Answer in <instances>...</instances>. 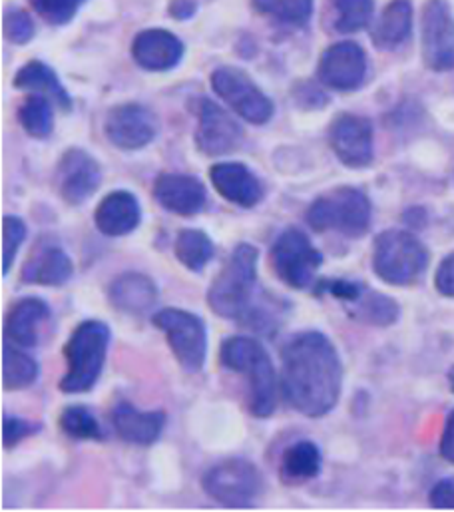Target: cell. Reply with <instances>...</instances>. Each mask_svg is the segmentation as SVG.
<instances>
[{"mask_svg": "<svg viewBox=\"0 0 454 512\" xmlns=\"http://www.w3.org/2000/svg\"><path fill=\"white\" fill-rule=\"evenodd\" d=\"M343 365L335 345L319 331H303L281 351V391L301 415L319 419L335 409Z\"/></svg>", "mask_w": 454, "mask_h": 512, "instance_id": "6da1fadb", "label": "cell"}, {"mask_svg": "<svg viewBox=\"0 0 454 512\" xmlns=\"http://www.w3.org/2000/svg\"><path fill=\"white\" fill-rule=\"evenodd\" d=\"M257 259V248L239 244L212 281L208 303L220 317L241 321L255 331H271V311H267L265 305H255Z\"/></svg>", "mask_w": 454, "mask_h": 512, "instance_id": "7a4b0ae2", "label": "cell"}, {"mask_svg": "<svg viewBox=\"0 0 454 512\" xmlns=\"http://www.w3.org/2000/svg\"><path fill=\"white\" fill-rule=\"evenodd\" d=\"M220 359L245 379L249 413L257 419L271 417L277 407V373L265 347L253 337L235 335L224 341Z\"/></svg>", "mask_w": 454, "mask_h": 512, "instance_id": "3957f363", "label": "cell"}, {"mask_svg": "<svg viewBox=\"0 0 454 512\" xmlns=\"http://www.w3.org/2000/svg\"><path fill=\"white\" fill-rule=\"evenodd\" d=\"M110 345V327L98 319L82 321L64 345L66 375L58 389L68 395L88 393L100 379Z\"/></svg>", "mask_w": 454, "mask_h": 512, "instance_id": "277c9868", "label": "cell"}, {"mask_svg": "<svg viewBox=\"0 0 454 512\" xmlns=\"http://www.w3.org/2000/svg\"><path fill=\"white\" fill-rule=\"evenodd\" d=\"M305 220L319 234L337 232L359 238L371 226V202L357 188H337L319 196L309 206Z\"/></svg>", "mask_w": 454, "mask_h": 512, "instance_id": "5b68a950", "label": "cell"}, {"mask_svg": "<svg viewBox=\"0 0 454 512\" xmlns=\"http://www.w3.org/2000/svg\"><path fill=\"white\" fill-rule=\"evenodd\" d=\"M429 265V250L405 230H387L375 240L373 269L391 285L415 283Z\"/></svg>", "mask_w": 454, "mask_h": 512, "instance_id": "8992f818", "label": "cell"}, {"mask_svg": "<svg viewBox=\"0 0 454 512\" xmlns=\"http://www.w3.org/2000/svg\"><path fill=\"white\" fill-rule=\"evenodd\" d=\"M202 487L222 507L249 509L263 493V477L251 461L227 459L204 475Z\"/></svg>", "mask_w": 454, "mask_h": 512, "instance_id": "52a82bcc", "label": "cell"}, {"mask_svg": "<svg viewBox=\"0 0 454 512\" xmlns=\"http://www.w3.org/2000/svg\"><path fill=\"white\" fill-rule=\"evenodd\" d=\"M154 325L166 335V341L186 373L202 371L208 355V329L200 315L166 307L154 315Z\"/></svg>", "mask_w": 454, "mask_h": 512, "instance_id": "ba28073f", "label": "cell"}, {"mask_svg": "<svg viewBox=\"0 0 454 512\" xmlns=\"http://www.w3.org/2000/svg\"><path fill=\"white\" fill-rule=\"evenodd\" d=\"M269 261L271 269L285 285L291 289H305L313 283L323 256L303 232L289 228L273 242Z\"/></svg>", "mask_w": 454, "mask_h": 512, "instance_id": "9c48e42d", "label": "cell"}, {"mask_svg": "<svg viewBox=\"0 0 454 512\" xmlns=\"http://www.w3.org/2000/svg\"><path fill=\"white\" fill-rule=\"evenodd\" d=\"M212 88L239 118L249 124L263 126L273 118V102L241 68H216L212 74Z\"/></svg>", "mask_w": 454, "mask_h": 512, "instance_id": "30bf717a", "label": "cell"}, {"mask_svg": "<svg viewBox=\"0 0 454 512\" xmlns=\"http://www.w3.org/2000/svg\"><path fill=\"white\" fill-rule=\"evenodd\" d=\"M423 60L435 72L454 68V14L447 0H429L423 8Z\"/></svg>", "mask_w": 454, "mask_h": 512, "instance_id": "8fae6325", "label": "cell"}, {"mask_svg": "<svg viewBox=\"0 0 454 512\" xmlns=\"http://www.w3.org/2000/svg\"><path fill=\"white\" fill-rule=\"evenodd\" d=\"M160 130L156 114L136 102L114 106L104 120V134L120 150L146 148Z\"/></svg>", "mask_w": 454, "mask_h": 512, "instance_id": "7c38bea8", "label": "cell"}, {"mask_svg": "<svg viewBox=\"0 0 454 512\" xmlns=\"http://www.w3.org/2000/svg\"><path fill=\"white\" fill-rule=\"evenodd\" d=\"M54 184L58 196L66 204L80 206L90 196H94V192L102 184L100 164L86 150L70 148L62 154L56 166Z\"/></svg>", "mask_w": 454, "mask_h": 512, "instance_id": "4fadbf2b", "label": "cell"}, {"mask_svg": "<svg viewBox=\"0 0 454 512\" xmlns=\"http://www.w3.org/2000/svg\"><path fill=\"white\" fill-rule=\"evenodd\" d=\"M196 146L202 154L218 158L233 152L243 142V128L220 104L210 98L198 100Z\"/></svg>", "mask_w": 454, "mask_h": 512, "instance_id": "5bb4252c", "label": "cell"}, {"mask_svg": "<svg viewBox=\"0 0 454 512\" xmlns=\"http://www.w3.org/2000/svg\"><path fill=\"white\" fill-rule=\"evenodd\" d=\"M317 76L333 90H357L367 76V54L357 42H337L321 54Z\"/></svg>", "mask_w": 454, "mask_h": 512, "instance_id": "9a60e30c", "label": "cell"}, {"mask_svg": "<svg viewBox=\"0 0 454 512\" xmlns=\"http://www.w3.org/2000/svg\"><path fill=\"white\" fill-rule=\"evenodd\" d=\"M329 142L341 164L367 168L373 162V124L355 114H341L329 130Z\"/></svg>", "mask_w": 454, "mask_h": 512, "instance_id": "2e32d148", "label": "cell"}, {"mask_svg": "<svg viewBox=\"0 0 454 512\" xmlns=\"http://www.w3.org/2000/svg\"><path fill=\"white\" fill-rule=\"evenodd\" d=\"M156 202L170 214L176 216H196L206 206V188L196 176L170 174L164 172L154 182Z\"/></svg>", "mask_w": 454, "mask_h": 512, "instance_id": "e0dca14e", "label": "cell"}, {"mask_svg": "<svg viewBox=\"0 0 454 512\" xmlns=\"http://www.w3.org/2000/svg\"><path fill=\"white\" fill-rule=\"evenodd\" d=\"M132 56L146 70L166 72L182 62L184 42L170 30L148 28L134 38Z\"/></svg>", "mask_w": 454, "mask_h": 512, "instance_id": "ac0fdd59", "label": "cell"}, {"mask_svg": "<svg viewBox=\"0 0 454 512\" xmlns=\"http://www.w3.org/2000/svg\"><path fill=\"white\" fill-rule=\"evenodd\" d=\"M50 319V307L40 297H22L14 301L4 319V337L16 347L30 349L38 345L40 331Z\"/></svg>", "mask_w": 454, "mask_h": 512, "instance_id": "d6986e66", "label": "cell"}, {"mask_svg": "<svg viewBox=\"0 0 454 512\" xmlns=\"http://www.w3.org/2000/svg\"><path fill=\"white\" fill-rule=\"evenodd\" d=\"M210 180L216 192L229 204L239 208H255L263 200V186L259 178L243 164L222 162L212 166Z\"/></svg>", "mask_w": 454, "mask_h": 512, "instance_id": "ffe728a7", "label": "cell"}, {"mask_svg": "<svg viewBox=\"0 0 454 512\" xmlns=\"http://www.w3.org/2000/svg\"><path fill=\"white\" fill-rule=\"evenodd\" d=\"M112 425L122 441L138 447H148L160 439L166 427V413L140 411L132 403L122 401L112 411Z\"/></svg>", "mask_w": 454, "mask_h": 512, "instance_id": "44dd1931", "label": "cell"}, {"mask_svg": "<svg viewBox=\"0 0 454 512\" xmlns=\"http://www.w3.org/2000/svg\"><path fill=\"white\" fill-rule=\"evenodd\" d=\"M142 220V208L134 194L126 190L110 192L94 212L96 228L108 238L132 234Z\"/></svg>", "mask_w": 454, "mask_h": 512, "instance_id": "7402d4cb", "label": "cell"}, {"mask_svg": "<svg viewBox=\"0 0 454 512\" xmlns=\"http://www.w3.org/2000/svg\"><path fill=\"white\" fill-rule=\"evenodd\" d=\"M108 297L118 311L140 317L154 309L160 293L148 275L140 271H126L110 283Z\"/></svg>", "mask_w": 454, "mask_h": 512, "instance_id": "603a6c76", "label": "cell"}, {"mask_svg": "<svg viewBox=\"0 0 454 512\" xmlns=\"http://www.w3.org/2000/svg\"><path fill=\"white\" fill-rule=\"evenodd\" d=\"M12 86L24 92H32L38 96H44L48 100H52L60 110L70 112L72 110V96L68 94V90L62 86L60 78L56 76V72L40 62V60H30L26 62L14 76Z\"/></svg>", "mask_w": 454, "mask_h": 512, "instance_id": "cb8c5ba5", "label": "cell"}, {"mask_svg": "<svg viewBox=\"0 0 454 512\" xmlns=\"http://www.w3.org/2000/svg\"><path fill=\"white\" fill-rule=\"evenodd\" d=\"M74 275V263L70 256L60 248H44L36 256L30 257L22 271L20 279L30 285H46V287H60L70 281Z\"/></svg>", "mask_w": 454, "mask_h": 512, "instance_id": "d4e9b609", "label": "cell"}, {"mask_svg": "<svg viewBox=\"0 0 454 512\" xmlns=\"http://www.w3.org/2000/svg\"><path fill=\"white\" fill-rule=\"evenodd\" d=\"M321 473V451L311 441L293 443L281 459L279 477L283 485L299 487L313 481Z\"/></svg>", "mask_w": 454, "mask_h": 512, "instance_id": "484cf974", "label": "cell"}, {"mask_svg": "<svg viewBox=\"0 0 454 512\" xmlns=\"http://www.w3.org/2000/svg\"><path fill=\"white\" fill-rule=\"evenodd\" d=\"M413 28V6L409 0H393L385 6L373 28V42L383 50L397 48L403 44Z\"/></svg>", "mask_w": 454, "mask_h": 512, "instance_id": "4316f807", "label": "cell"}, {"mask_svg": "<svg viewBox=\"0 0 454 512\" xmlns=\"http://www.w3.org/2000/svg\"><path fill=\"white\" fill-rule=\"evenodd\" d=\"M347 313L357 321L377 325V327H387L399 319L401 311L395 299L365 287L355 301L347 303Z\"/></svg>", "mask_w": 454, "mask_h": 512, "instance_id": "83f0119b", "label": "cell"}, {"mask_svg": "<svg viewBox=\"0 0 454 512\" xmlns=\"http://www.w3.org/2000/svg\"><path fill=\"white\" fill-rule=\"evenodd\" d=\"M38 379V363L22 347L4 345L2 349V387L4 391H20Z\"/></svg>", "mask_w": 454, "mask_h": 512, "instance_id": "f1b7e54d", "label": "cell"}, {"mask_svg": "<svg viewBox=\"0 0 454 512\" xmlns=\"http://www.w3.org/2000/svg\"><path fill=\"white\" fill-rule=\"evenodd\" d=\"M214 244L202 230H182L174 244L178 261L194 273H200L214 259Z\"/></svg>", "mask_w": 454, "mask_h": 512, "instance_id": "f546056e", "label": "cell"}, {"mask_svg": "<svg viewBox=\"0 0 454 512\" xmlns=\"http://www.w3.org/2000/svg\"><path fill=\"white\" fill-rule=\"evenodd\" d=\"M52 100L32 94L18 108V122L30 138L46 140L54 130Z\"/></svg>", "mask_w": 454, "mask_h": 512, "instance_id": "4dcf8cb0", "label": "cell"}, {"mask_svg": "<svg viewBox=\"0 0 454 512\" xmlns=\"http://www.w3.org/2000/svg\"><path fill=\"white\" fill-rule=\"evenodd\" d=\"M60 429L78 441H102L104 431L102 425L98 423L96 415L84 407V405H70L60 413L58 419Z\"/></svg>", "mask_w": 454, "mask_h": 512, "instance_id": "1f68e13d", "label": "cell"}, {"mask_svg": "<svg viewBox=\"0 0 454 512\" xmlns=\"http://www.w3.org/2000/svg\"><path fill=\"white\" fill-rule=\"evenodd\" d=\"M253 6L261 14L295 26L305 24L313 12V0H253Z\"/></svg>", "mask_w": 454, "mask_h": 512, "instance_id": "d6a6232c", "label": "cell"}, {"mask_svg": "<svg viewBox=\"0 0 454 512\" xmlns=\"http://www.w3.org/2000/svg\"><path fill=\"white\" fill-rule=\"evenodd\" d=\"M335 28L339 32H357L365 28L373 16V0H333Z\"/></svg>", "mask_w": 454, "mask_h": 512, "instance_id": "836d02e7", "label": "cell"}, {"mask_svg": "<svg viewBox=\"0 0 454 512\" xmlns=\"http://www.w3.org/2000/svg\"><path fill=\"white\" fill-rule=\"evenodd\" d=\"M26 240V224L18 216H4L2 220V275H8L14 257Z\"/></svg>", "mask_w": 454, "mask_h": 512, "instance_id": "e575fe53", "label": "cell"}, {"mask_svg": "<svg viewBox=\"0 0 454 512\" xmlns=\"http://www.w3.org/2000/svg\"><path fill=\"white\" fill-rule=\"evenodd\" d=\"M2 30L8 42L12 44H26L34 38V22L30 14L22 8H10L4 14Z\"/></svg>", "mask_w": 454, "mask_h": 512, "instance_id": "d590c367", "label": "cell"}, {"mask_svg": "<svg viewBox=\"0 0 454 512\" xmlns=\"http://www.w3.org/2000/svg\"><path fill=\"white\" fill-rule=\"evenodd\" d=\"M86 0H32L36 12L50 24H68Z\"/></svg>", "mask_w": 454, "mask_h": 512, "instance_id": "8d00e7d4", "label": "cell"}, {"mask_svg": "<svg viewBox=\"0 0 454 512\" xmlns=\"http://www.w3.org/2000/svg\"><path fill=\"white\" fill-rule=\"evenodd\" d=\"M38 431H40L38 423H30L26 419L10 417V415L2 417V443H4V449H14L18 443H22L24 439L36 435Z\"/></svg>", "mask_w": 454, "mask_h": 512, "instance_id": "74e56055", "label": "cell"}, {"mask_svg": "<svg viewBox=\"0 0 454 512\" xmlns=\"http://www.w3.org/2000/svg\"><path fill=\"white\" fill-rule=\"evenodd\" d=\"M365 287H367V285H363V283L347 281V279H323V281L317 283V291H319V293H329V295H333L335 299L343 301L345 305L351 303V301H355V299L363 293Z\"/></svg>", "mask_w": 454, "mask_h": 512, "instance_id": "f35d334b", "label": "cell"}, {"mask_svg": "<svg viewBox=\"0 0 454 512\" xmlns=\"http://www.w3.org/2000/svg\"><path fill=\"white\" fill-rule=\"evenodd\" d=\"M437 291L445 297H454V254L445 257L435 275Z\"/></svg>", "mask_w": 454, "mask_h": 512, "instance_id": "ab89813d", "label": "cell"}, {"mask_svg": "<svg viewBox=\"0 0 454 512\" xmlns=\"http://www.w3.org/2000/svg\"><path fill=\"white\" fill-rule=\"evenodd\" d=\"M431 507L435 509H454V479L439 481L431 491Z\"/></svg>", "mask_w": 454, "mask_h": 512, "instance_id": "60d3db41", "label": "cell"}, {"mask_svg": "<svg viewBox=\"0 0 454 512\" xmlns=\"http://www.w3.org/2000/svg\"><path fill=\"white\" fill-rule=\"evenodd\" d=\"M441 455H443V459H447L454 465V411H451L445 431H443V437H441Z\"/></svg>", "mask_w": 454, "mask_h": 512, "instance_id": "b9f144b4", "label": "cell"}, {"mask_svg": "<svg viewBox=\"0 0 454 512\" xmlns=\"http://www.w3.org/2000/svg\"><path fill=\"white\" fill-rule=\"evenodd\" d=\"M198 2L196 0H170L168 12L178 20H188L196 14Z\"/></svg>", "mask_w": 454, "mask_h": 512, "instance_id": "7bdbcfd3", "label": "cell"}, {"mask_svg": "<svg viewBox=\"0 0 454 512\" xmlns=\"http://www.w3.org/2000/svg\"><path fill=\"white\" fill-rule=\"evenodd\" d=\"M449 383H451V391L454 393V367L451 369V373H449Z\"/></svg>", "mask_w": 454, "mask_h": 512, "instance_id": "ee69618b", "label": "cell"}]
</instances>
